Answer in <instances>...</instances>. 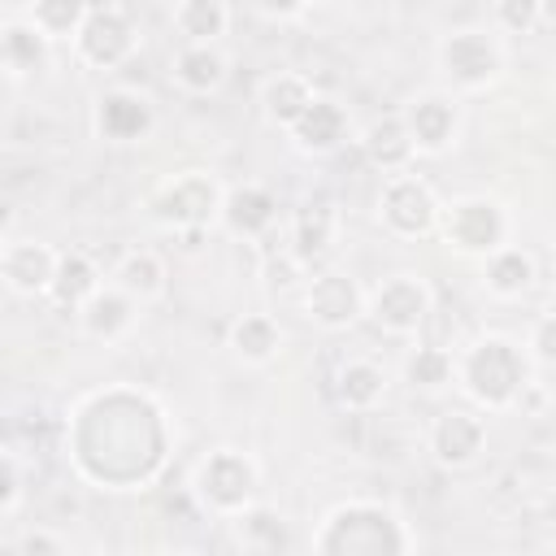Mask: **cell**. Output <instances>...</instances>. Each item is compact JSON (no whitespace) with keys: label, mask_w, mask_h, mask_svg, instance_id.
I'll use <instances>...</instances> for the list:
<instances>
[{"label":"cell","mask_w":556,"mask_h":556,"mask_svg":"<svg viewBox=\"0 0 556 556\" xmlns=\"http://www.w3.org/2000/svg\"><path fill=\"white\" fill-rule=\"evenodd\" d=\"M174 447L169 413L143 387H96L65 417V460L96 491L148 486Z\"/></svg>","instance_id":"1"},{"label":"cell","mask_w":556,"mask_h":556,"mask_svg":"<svg viewBox=\"0 0 556 556\" xmlns=\"http://www.w3.org/2000/svg\"><path fill=\"white\" fill-rule=\"evenodd\" d=\"M313 556H413V530L391 504L348 500L317 521Z\"/></svg>","instance_id":"2"},{"label":"cell","mask_w":556,"mask_h":556,"mask_svg":"<svg viewBox=\"0 0 556 556\" xmlns=\"http://www.w3.org/2000/svg\"><path fill=\"white\" fill-rule=\"evenodd\" d=\"M456 387L478 413H508L530 387V356L508 334H482L456 356Z\"/></svg>","instance_id":"3"},{"label":"cell","mask_w":556,"mask_h":556,"mask_svg":"<svg viewBox=\"0 0 556 556\" xmlns=\"http://www.w3.org/2000/svg\"><path fill=\"white\" fill-rule=\"evenodd\" d=\"M222 204H226V187L208 174V169H178V174H165L143 208H148V222L169 230V235H195V230H208L213 222H222Z\"/></svg>","instance_id":"4"},{"label":"cell","mask_w":556,"mask_h":556,"mask_svg":"<svg viewBox=\"0 0 556 556\" xmlns=\"http://www.w3.org/2000/svg\"><path fill=\"white\" fill-rule=\"evenodd\" d=\"M256 491H261V465L243 447H213L191 469V495L213 517L239 521L243 513L256 508Z\"/></svg>","instance_id":"5"},{"label":"cell","mask_w":556,"mask_h":556,"mask_svg":"<svg viewBox=\"0 0 556 556\" xmlns=\"http://www.w3.org/2000/svg\"><path fill=\"white\" fill-rule=\"evenodd\" d=\"M434 61H439L443 83L456 96V91H486V87H495L508 56H504V39L491 26H456V30H447L439 39Z\"/></svg>","instance_id":"6"},{"label":"cell","mask_w":556,"mask_h":556,"mask_svg":"<svg viewBox=\"0 0 556 556\" xmlns=\"http://www.w3.org/2000/svg\"><path fill=\"white\" fill-rule=\"evenodd\" d=\"M439 235H443V243L452 252L486 261L500 248H508L513 222H508V208L500 200H491V195H456L439 213Z\"/></svg>","instance_id":"7"},{"label":"cell","mask_w":556,"mask_h":556,"mask_svg":"<svg viewBox=\"0 0 556 556\" xmlns=\"http://www.w3.org/2000/svg\"><path fill=\"white\" fill-rule=\"evenodd\" d=\"M434 308V295H430V282L413 269H400V274H387L369 295H365V317L374 321V330H382L387 339H413L426 317Z\"/></svg>","instance_id":"8"},{"label":"cell","mask_w":556,"mask_h":556,"mask_svg":"<svg viewBox=\"0 0 556 556\" xmlns=\"http://www.w3.org/2000/svg\"><path fill=\"white\" fill-rule=\"evenodd\" d=\"M139 52V22L126 4H87V22L74 39V56L91 70H122Z\"/></svg>","instance_id":"9"},{"label":"cell","mask_w":556,"mask_h":556,"mask_svg":"<svg viewBox=\"0 0 556 556\" xmlns=\"http://www.w3.org/2000/svg\"><path fill=\"white\" fill-rule=\"evenodd\" d=\"M439 213L443 200L421 174H395L378 191V226L391 239H426L430 230H439Z\"/></svg>","instance_id":"10"},{"label":"cell","mask_w":556,"mask_h":556,"mask_svg":"<svg viewBox=\"0 0 556 556\" xmlns=\"http://www.w3.org/2000/svg\"><path fill=\"white\" fill-rule=\"evenodd\" d=\"M365 287L343 274V269H321L304 282V317L326 330V334H339V330H352L361 317H365Z\"/></svg>","instance_id":"11"},{"label":"cell","mask_w":556,"mask_h":556,"mask_svg":"<svg viewBox=\"0 0 556 556\" xmlns=\"http://www.w3.org/2000/svg\"><path fill=\"white\" fill-rule=\"evenodd\" d=\"M400 117L417 143V156H443L460 135V104L452 91H439V87L408 96Z\"/></svg>","instance_id":"12"},{"label":"cell","mask_w":556,"mask_h":556,"mask_svg":"<svg viewBox=\"0 0 556 556\" xmlns=\"http://www.w3.org/2000/svg\"><path fill=\"white\" fill-rule=\"evenodd\" d=\"M426 447L443 469H469L486 447V413L443 408L426 430Z\"/></svg>","instance_id":"13"},{"label":"cell","mask_w":556,"mask_h":556,"mask_svg":"<svg viewBox=\"0 0 556 556\" xmlns=\"http://www.w3.org/2000/svg\"><path fill=\"white\" fill-rule=\"evenodd\" d=\"M56 261H61V252L52 243H43V239L4 235V243H0V278L22 300H35V295H48L52 291Z\"/></svg>","instance_id":"14"},{"label":"cell","mask_w":556,"mask_h":556,"mask_svg":"<svg viewBox=\"0 0 556 556\" xmlns=\"http://www.w3.org/2000/svg\"><path fill=\"white\" fill-rule=\"evenodd\" d=\"M52 39L26 17V9H4L0 17V70L9 83L39 78L52 65Z\"/></svg>","instance_id":"15"},{"label":"cell","mask_w":556,"mask_h":556,"mask_svg":"<svg viewBox=\"0 0 556 556\" xmlns=\"http://www.w3.org/2000/svg\"><path fill=\"white\" fill-rule=\"evenodd\" d=\"M91 126L104 143H143L156 130V109L148 96H139L130 87H109L96 96Z\"/></svg>","instance_id":"16"},{"label":"cell","mask_w":556,"mask_h":556,"mask_svg":"<svg viewBox=\"0 0 556 556\" xmlns=\"http://www.w3.org/2000/svg\"><path fill=\"white\" fill-rule=\"evenodd\" d=\"M287 139L304 156H334L352 139V117H348V109L334 96H317L313 109L287 130Z\"/></svg>","instance_id":"17"},{"label":"cell","mask_w":556,"mask_h":556,"mask_svg":"<svg viewBox=\"0 0 556 556\" xmlns=\"http://www.w3.org/2000/svg\"><path fill=\"white\" fill-rule=\"evenodd\" d=\"M139 313H143L139 300H130L126 291H117L113 282H104L74 317H78V330L87 339H96V343H122L139 326Z\"/></svg>","instance_id":"18"},{"label":"cell","mask_w":556,"mask_h":556,"mask_svg":"<svg viewBox=\"0 0 556 556\" xmlns=\"http://www.w3.org/2000/svg\"><path fill=\"white\" fill-rule=\"evenodd\" d=\"M339 239V204L330 195H313L295 208L291 217V243L287 252L308 269L313 261H321L330 252V243Z\"/></svg>","instance_id":"19"},{"label":"cell","mask_w":556,"mask_h":556,"mask_svg":"<svg viewBox=\"0 0 556 556\" xmlns=\"http://www.w3.org/2000/svg\"><path fill=\"white\" fill-rule=\"evenodd\" d=\"M222 226L235 239H265L278 226V195L261 182H239L226 187V204H222Z\"/></svg>","instance_id":"20"},{"label":"cell","mask_w":556,"mask_h":556,"mask_svg":"<svg viewBox=\"0 0 556 556\" xmlns=\"http://www.w3.org/2000/svg\"><path fill=\"white\" fill-rule=\"evenodd\" d=\"M169 78L187 96H217L230 78V56L217 43H182L169 56Z\"/></svg>","instance_id":"21"},{"label":"cell","mask_w":556,"mask_h":556,"mask_svg":"<svg viewBox=\"0 0 556 556\" xmlns=\"http://www.w3.org/2000/svg\"><path fill=\"white\" fill-rule=\"evenodd\" d=\"M361 152L387 178L413 174V161H417V143H413V135H408V126H404L400 113H387V117L369 122L365 135H361Z\"/></svg>","instance_id":"22"},{"label":"cell","mask_w":556,"mask_h":556,"mask_svg":"<svg viewBox=\"0 0 556 556\" xmlns=\"http://www.w3.org/2000/svg\"><path fill=\"white\" fill-rule=\"evenodd\" d=\"M317 96H321V91L313 87L308 74H300V70H278V74H269V78L261 83V113H265V122H269L274 130H291V126L313 109Z\"/></svg>","instance_id":"23"},{"label":"cell","mask_w":556,"mask_h":556,"mask_svg":"<svg viewBox=\"0 0 556 556\" xmlns=\"http://www.w3.org/2000/svg\"><path fill=\"white\" fill-rule=\"evenodd\" d=\"M109 282H113L117 291H126L130 300L152 304V300L165 295V287H169V269H165V261H161L152 248H130V252H122L117 265L109 269Z\"/></svg>","instance_id":"24"},{"label":"cell","mask_w":556,"mask_h":556,"mask_svg":"<svg viewBox=\"0 0 556 556\" xmlns=\"http://www.w3.org/2000/svg\"><path fill=\"white\" fill-rule=\"evenodd\" d=\"M109 278L100 274V265L83 252V248H70V252H61V261H56V278H52V291H48V300L56 304V308H70V313H78L100 287H104Z\"/></svg>","instance_id":"25"},{"label":"cell","mask_w":556,"mask_h":556,"mask_svg":"<svg viewBox=\"0 0 556 556\" xmlns=\"http://www.w3.org/2000/svg\"><path fill=\"white\" fill-rule=\"evenodd\" d=\"M387 395V369L369 356H352L334 369V400L348 408V413H369L378 408Z\"/></svg>","instance_id":"26"},{"label":"cell","mask_w":556,"mask_h":556,"mask_svg":"<svg viewBox=\"0 0 556 556\" xmlns=\"http://www.w3.org/2000/svg\"><path fill=\"white\" fill-rule=\"evenodd\" d=\"M534 278H539V265L521 243H508V248H500L495 256L482 261V287L495 300H521L534 287Z\"/></svg>","instance_id":"27"},{"label":"cell","mask_w":556,"mask_h":556,"mask_svg":"<svg viewBox=\"0 0 556 556\" xmlns=\"http://www.w3.org/2000/svg\"><path fill=\"white\" fill-rule=\"evenodd\" d=\"M226 348L243 365H269L282 352V326L269 313H243V317H235V326L226 334Z\"/></svg>","instance_id":"28"},{"label":"cell","mask_w":556,"mask_h":556,"mask_svg":"<svg viewBox=\"0 0 556 556\" xmlns=\"http://www.w3.org/2000/svg\"><path fill=\"white\" fill-rule=\"evenodd\" d=\"M235 9L226 0H178L169 9V26L182 35V43H217L230 30Z\"/></svg>","instance_id":"29"},{"label":"cell","mask_w":556,"mask_h":556,"mask_svg":"<svg viewBox=\"0 0 556 556\" xmlns=\"http://www.w3.org/2000/svg\"><path fill=\"white\" fill-rule=\"evenodd\" d=\"M404 382L413 391H443L456 382V356L439 343H417L404 356Z\"/></svg>","instance_id":"30"},{"label":"cell","mask_w":556,"mask_h":556,"mask_svg":"<svg viewBox=\"0 0 556 556\" xmlns=\"http://www.w3.org/2000/svg\"><path fill=\"white\" fill-rule=\"evenodd\" d=\"M22 9L52 43H70V48H74V39L87 22V0H35V4H22Z\"/></svg>","instance_id":"31"},{"label":"cell","mask_w":556,"mask_h":556,"mask_svg":"<svg viewBox=\"0 0 556 556\" xmlns=\"http://www.w3.org/2000/svg\"><path fill=\"white\" fill-rule=\"evenodd\" d=\"M235 526H239L243 547H252L256 556H282V552H287V526H282V517H274L269 508H252V513H243Z\"/></svg>","instance_id":"32"},{"label":"cell","mask_w":556,"mask_h":556,"mask_svg":"<svg viewBox=\"0 0 556 556\" xmlns=\"http://www.w3.org/2000/svg\"><path fill=\"white\" fill-rule=\"evenodd\" d=\"M543 22L539 0H495L491 4V30L495 35H530Z\"/></svg>","instance_id":"33"},{"label":"cell","mask_w":556,"mask_h":556,"mask_svg":"<svg viewBox=\"0 0 556 556\" xmlns=\"http://www.w3.org/2000/svg\"><path fill=\"white\" fill-rule=\"evenodd\" d=\"M22 495H26V473H22L17 447H4V456H0V517L4 521L22 508Z\"/></svg>","instance_id":"34"},{"label":"cell","mask_w":556,"mask_h":556,"mask_svg":"<svg viewBox=\"0 0 556 556\" xmlns=\"http://www.w3.org/2000/svg\"><path fill=\"white\" fill-rule=\"evenodd\" d=\"M9 556H65V543H61L56 530H48V526H30V530H22V534L13 539Z\"/></svg>","instance_id":"35"},{"label":"cell","mask_w":556,"mask_h":556,"mask_svg":"<svg viewBox=\"0 0 556 556\" xmlns=\"http://www.w3.org/2000/svg\"><path fill=\"white\" fill-rule=\"evenodd\" d=\"M526 356H530L534 365L556 369V317H539V321L530 326V334H526Z\"/></svg>","instance_id":"36"},{"label":"cell","mask_w":556,"mask_h":556,"mask_svg":"<svg viewBox=\"0 0 556 556\" xmlns=\"http://www.w3.org/2000/svg\"><path fill=\"white\" fill-rule=\"evenodd\" d=\"M252 13H261L269 22H300V17H308V4H252Z\"/></svg>","instance_id":"37"},{"label":"cell","mask_w":556,"mask_h":556,"mask_svg":"<svg viewBox=\"0 0 556 556\" xmlns=\"http://www.w3.org/2000/svg\"><path fill=\"white\" fill-rule=\"evenodd\" d=\"M543 317H556V291L547 295V304H543Z\"/></svg>","instance_id":"38"}]
</instances>
